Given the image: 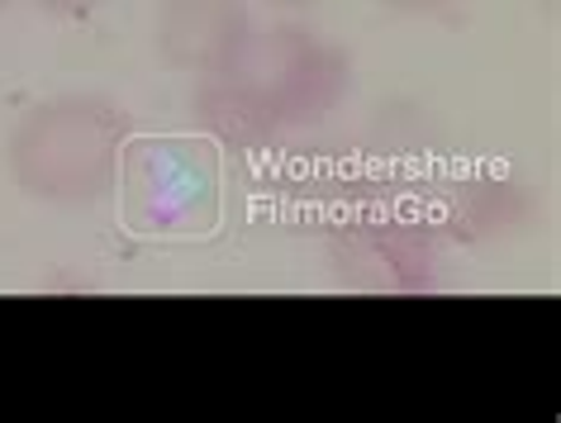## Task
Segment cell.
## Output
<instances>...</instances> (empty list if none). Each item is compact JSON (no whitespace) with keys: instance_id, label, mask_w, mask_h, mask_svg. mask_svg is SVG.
Wrapping results in <instances>:
<instances>
[{"instance_id":"obj_5","label":"cell","mask_w":561,"mask_h":423,"mask_svg":"<svg viewBox=\"0 0 561 423\" xmlns=\"http://www.w3.org/2000/svg\"><path fill=\"white\" fill-rule=\"evenodd\" d=\"M34 5L44 10V15H53V20H91L105 0H34Z\"/></svg>"},{"instance_id":"obj_7","label":"cell","mask_w":561,"mask_h":423,"mask_svg":"<svg viewBox=\"0 0 561 423\" xmlns=\"http://www.w3.org/2000/svg\"><path fill=\"white\" fill-rule=\"evenodd\" d=\"M262 5H272V10H314L319 0H262Z\"/></svg>"},{"instance_id":"obj_2","label":"cell","mask_w":561,"mask_h":423,"mask_svg":"<svg viewBox=\"0 0 561 423\" xmlns=\"http://www.w3.org/2000/svg\"><path fill=\"white\" fill-rule=\"evenodd\" d=\"M129 110L95 91H67L30 105L10 129L5 167L24 201L48 209H95L119 186V162L129 148Z\"/></svg>"},{"instance_id":"obj_6","label":"cell","mask_w":561,"mask_h":423,"mask_svg":"<svg viewBox=\"0 0 561 423\" xmlns=\"http://www.w3.org/2000/svg\"><path fill=\"white\" fill-rule=\"evenodd\" d=\"M386 10H396V15H433V10H443L447 0H381Z\"/></svg>"},{"instance_id":"obj_1","label":"cell","mask_w":561,"mask_h":423,"mask_svg":"<svg viewBox=\"0 0 561 423\" xmlns=\"http://www.w3.org/2000/svg\"><path fill=\"white\" fill-rule=\"evenodd\" d=\"M347 87L353 62L333 38L305 24H272L248 34L229 72L201 81L195 119L233 148H262L324 124Z\"/></svg>"},{"instance_id":"obj_4","label":"cell","mask_w":561,"mask_h":423,"mask_svg":"<svg viewBox=\"0 0 561 423\" xmlns=\"http://www.w3.org/2000/svg\"><path fill=\"white\" fill-rule=\"evenodd\" d=\"M333 266L357 290H428L433 243L414 224H357L333 243Z\"/></svg>"},{"instance_id":"obj_8","label":"cell","mask_w":561,"mask_h":423,"mask_svg":"<svg viewBox=\"0 0 561 423\" xmlns=\"http://www.w3.org/2000/svg\"><path fill=\"white\" fill-rule=\"evenodd\" d=\"M5 5H10V0H0V15H5Z\"/></svg>"},{"instance_id":"obj_3","label":"cell","mask_w":561,"mask_h":423,"mask_svg":"<svg viewBox=\"0 0 561 423\" xmlns=\"http://www.w3.org/2000/svg\"><path fill=\"white\" fill-rule=\"evenodd\" d=\"M252 30L257 24H252L248 0H167L152 44L172 72L215 81L238 62Z\"/></svg>"}]
</instances>
